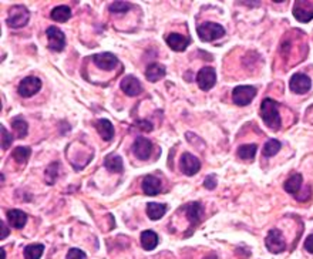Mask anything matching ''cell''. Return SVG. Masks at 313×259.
<instances>
[{"mask_svg": "<svg viewBox=\"0 0 313 259\" xmlns=\"http://www.w3.org/2000/svg\"><path fill=\"white\" fill-rule=\"evenodd\" d=\"M261 118L263 123L266 124L268 128H271L272 131L280 130L282 125V118L279 114V106L275 100L265 99L261 104Z\"/></svg>", "mask_w": 313, "mask_h": 259, "instance_id": "6da1fadb", "label": "cell"}, {"mask_svg": "<svg viewBox=\"0 0 313 259\" xmlns=\"http://www.w3.org/2000/svg\"><path fill=\"white\" fill-rule=\"evenodd\" d=\"M197 33L202 41H213L225 36V29L218 23L207 22L197 27Z\"/></svg>", "mask_w": 313, "mask_h": 259, "instance_id": "7a4b0ae2", "label": "cell"}, {"mask_svg": "<svg viewBox=\"0 0 313 259\" xmlns=\"http://www.w3.org/2000/svg\"><path fill=\"white\" fill-rule=\"evenodd\" d=\"M29 19H30V12L26 9L25 6H13L12 9L9 10L6 23L9 27L20 29V27H25L29 23Z\"/></svg>", "mask_w": 313, "mask_h": 259, "instance_id": "3957f363", "label": "cell"}, {"mask_svg": "<svg viewBox=\"0 0 313 259\" xmlns=\"http://www.w3.org/2000/svg\"><path fill=\"white\" fill-rule=\"evenodd\" d=\"M258 90L253 86H238L234 88L232 91V101L239 106V107H245L252 103V100L255 99Z\"/></svg>", "mask_w": 313, "mask_h": 259, "instance_id": "277c9868", "label": "cell"}, {"mask_svg": "<svg viewBox=\"0 0 313 259\" xmlns=\"http://www.w3.org/2000/svg\"><path fill=\"white\" fill-rule=\"evenodd\" d=\"M265 247L271 254H280L286 249L283 234L279 229H271L265 238Z\"/></svg>", "mask_w": 313, "mask_h": 259, "instance_id": "5b68a950", "label": "cell"}, {"mask_svg": "<svg viewBox=\"0 0 313 259\" xmlns=\"http://www.w3.org/2000/svg\"><path fill=\"white\" fill-rule=\"evenodd\" d=\"M41 88V80L38 77H35V75H30V77H26L20 81V84L17 87V91L22 97H32L35 94H37Z\"/></svg>", "mask_w": 313, "mask_h": 259, "instance_id": "8992f818", "label": "cell"}, {"mask_svg": "<svg viewBox=\"0 0 313 259\" xmlns=\"http://www.w3.org/2000/svg\"><path fill=\"white\" fill-rule=\"evenodd\" d=\"M293 16H295L296 20H299L302 23L311 22L313 19V1H308V0L295 1Z\"/></svg>", "mask_w": 313, "mask_h": 259, "instance_id": "52a82bcc", "label": "cell"}, {"mask_svg": "<svg viewBox=\"0 0 313 259\" xmlns=\"http://www.w3.org/2000/svg\"><path fill=\"white\" fill-rule=\"evenodd\" d=\"M312 87V81L311 77H308L306 74H293L290 77L289 81V88L295 93V94H306Z\"/></svg>", "mask_w": 313, "mask_h": 259, "instance_id": "ba28073f", "label": "cell"}, {"mask_svg": "<svg viewBox=\"0 0 313 259\" xmlns=\"http://www.w3.org/2000/svg\"><path fill=\"white\" fill-rule=\"evenodd\" d=\"M216 83V73L212 67H202L197 74V84L201 90L208 91Z\"/></svg>", "mask_w": 313, "mask_h": 259, "instance_id": "9c48e42d", "label": "cell"}, {"mask_svg": "<svg viewBox=\"0 0 313 259\" xmlns=\"http://www.w3.org/2000/svg\"><path fill=\"white\" fill-rule=\"evenodd\" d=\"M179 167H181V171L185 175L192 177L201 170V161L191 152H184L179 160Z\"/></svg>", "mask_w": 313, "mask_h": 259, "instance_id": "30bf717a", "label": "cell"}, {"mask_svg": "<svg viewBox=\"0 0 313 259\" xmlns=\"http://www.w3.org/2000/svg\"><path fill=\"white\" fill-rule=\"evenodd\" d=\"M47 38H49V49L53 51H62L66 47V36L56 26H50L47 29Z\"/></svg>", "mask_w": 313, "mask_h": 259, "instance_id": "8fae6325", "label": "cell"}, {"mask_svg": "<svg viewBox=\"0 0 313 259\" xmlns=\"http://www.w3.org/2000/svg\"><path fill=\"white\" fill-rule=\"evenodd\" d=\"M151 151H152V144L148 138L145 137H137L134 144H133V152L139 160L145 161L150 158Z\"/></svg>", "mask_w": 313, "mask_h": 259, "instance_id": "7c38bea8", "label": "cell"}, {"mask_svg": "<svg viewBox=\"0 0 313 259\" xmlns=\"http://www.w3.org/2000/svg\"><path fill=\"white\" fill-rule=\"evenodd\" d=\"M93 62L94 64L105 72H111L117 66H118V59L111 54V53H100V54H94L93 56Z\"/></svg>", "mask_w": 313, "mask_h": 259, "instance_id": "4fadbf2b", "label": "cell"}, {"mask_svg": "<svg viewBox=\"0 0 313 259\" xmlns=\"http://www.w3.org/2000/svg\"><path fill=\"white\" fill-rule=\"evenodd\" d=\"M120 87H121V90L124 91L125 94L130 96V97H136V96H138L142 91V86H141L139 80H138L137 77H134V75H127V77H124Z\"/></svg>", "mask_w": 313, "mask_h": 259, "instance_id": "5bb4252c", "label": "cell"}, {"mask_svg": "<svg viewBox=\"0 0 313 259\" xmlns=\"http://www.w3.org/2000/svg\"><path fill=\"white\" fill-rule=\"evenodd\" d=\"M142 191L145 195H158L161 191V180L154 175H147L142 181Z\"/></svg>", "mask_w": 313, "mask_h": 259, "instance_id": "9a60e30c", "label": "cell"}, {"mask_svg": "<svg viewBox=\"0 0 313 259\" xmlns=\"http://www.w3.org/2000/svg\"><path fill=\"white\" fill-rule=\"evenodd\" d=\"M184 210H185V214H187L188 221L191 222L194 226L200 223L202 214H204V208H202L200 202H189L188 205H185Z\"/></svg>", "mask_w": 313, "mask_h": 259, "instance_id": "2e32d148", "label": "cell"}, {"mask_svg": "<svg viewBox=\"0 0 313 259\" xmlns=\"http://www.w3.org/2000/svg\"><path fill=\"white\" fill-rule=\"evenodd\" d=\"M167 44L174 51H184L189 44V38L182 35H178V33H171L167 37Z\"/></svg>", "mask_w": 313, "mask_h": 259, "instance_id": "e0dca14e", "label": "cell"}, {"mask_svg": "<svg viewBox=\"0 0 313 259\" xmlns=\"http://www.w3.org/2000/svg\"><path fill=\"white\" fill-rule=\"evenodd\" d=\"M96 125V130L97 133L100 134V137L104 140V141H111L114 138V127L113 124L110 123L108 120L105 118H101L97 123L94 124Z\"/></svg>", "mask_w": 313, "mask_h": 259, "instance_id": "ac0fdd59", "label": "cell"}, {"mask_svg": "<svg viewBox=\"0 0 313 259\" xmlns=\"http://www.w3.org/2000/svg\"><path fill=\"white\" fill-rule=\"evenodd\" d=\"M7 221L16 229H22L27 222V215L22 210L7 211Z\"/></svg>", "mask_w": 313, "mask_h": 259, "instance_id": "d6986e66", "label": "cell"}, {"mask_svg": "<svg viewBox=\"0 0 313 259\" xmlns=\"http://www.w3.org/2000/svg\"><path fill=\"white\" fill-rule=\"evenodd\" d=\"M165 73H167V70H165V67H164L163 64L152 63V64H150L147 67V70H145V77H147L148 81L155 83V81L161 80L164 75H165Z\"/></svg>", "mask_w": 313, "mask_h": 259, "instance_id": "ffe728a7", "label": "cell"}, {"mask_svg": "<svg viewBox=\"0 0 313 259\" xmlns=\"http://www.w3.org/2000/svg\"><path fill=\"white\" fill-rule=\"evenodd\" d=\"M168 210V207L165 204H158V202H148L147 205V215L152 221H158L161 220L165 212Z\"/></svg>", "mask_w": 313, "mask_h": 259, "instance_id": "44dd1931", "label": "cell"}, {"mask_svg": "<svg viewBox=\"0 0 313 259\" xmlns=\"http://www.w3.org/2000/svg\"><path fill=\"white\" fill-rule=\"evenodd\" d=\"M104 165H105V168L108 170V171H111V173H123V170H124V164H123V158L120 157V155H117V154H110V155H107L105 157V160H104Z\"/></svg>", "mask_w": 313, "mask_h": 259, "instance_id": "7402d4cb", "label": "cell"}, {"mask_svg": "<svg viewBox=\"0 0 313 259\" xmlns=\"http://www.w3.org/2000/svg\"><path fill=\"white\" fill-rule=\"evenodd\" d=\"M157 245H158V235L154 231L148 229L141 234V247L145 251H152L154 248H157Z\"/></svg>", "mask_w": 313, "mask_h": 259, "instance_id": "603a6c76", "label": "cell"}, {"mask_svg": "<svg viewBox=\"0 0 313 259\" xmlns=\"http://www.w3.org/2000/svg\"><path fill=\"white\" fill-rule=\"evenodd\" d=\"M302 180H303V178H302L301 174H293V175H290V178H289L288 181L285 183V185H283L285 191H286L288 194L296 195L298 191H301Z\"/></svg>", "mask_w": 313, "mask_h": 259, "instance_id": "cb8c5ba5", "label": "cell"}, {"mask_svg": "<svg viewBox=\"0 0 313 259\" xmlns=\"http://www.w3.org/2000/svg\"><path fill=\"white\" fill-rule=\"evenodd\" d=\"M50 17L54 22H60L64 23L71 17V9L69 6H57L54 7L50 13Z\"/></svg>", "mask_w": 313, "mask_h": 259, "instance_id": "d4e9b609", "label": "cell"}, {"mask_svg": "<svg viewBox=\"0 0 313 259\" xmlns=\"http://www.w3.org/2000/svg\"><path fill=\"white\" fill-rule=\"evenodd\" d=\"M258 151L256 144H246V146H241L237 151L238 157L243 161H252L255 158V154Z\"/></svg>", "mask_w": 313, "mask_h": 259, "instance_id": "484cf974", "label": "cell"}, {"mask_svg": "<svg viewBox=\"0 0 313 259\" xmlns=\"http://www.w3.org/2000/svg\"><path fill=\"white\" fill-rule=\"evenodd\" d=\"M13 131L17 134V138H25L29 131V124L26 123L22 117H16L12 120Z\"/></svg>", "mask_w": 313, "mask_h": 259, "instance_id": "4316f807", "label": "cell"}, {"mask_svg": "<svg viewBox=\"0 0 313 259\" xmlns=\"http://www.w3.org/2000/svg\"><path fill=\"white\" fill-rule=\"evenodd\" d=\"M280 148H282L280 141H278V140H269V141L263 146V149H262L263 157H266V158L274 157V155H276V154L280 151Z\"/></svg>", "mask_w": 313, "mask_h": 259, "instance_id": "83f0119b", "label": "cell"}, {"mask_svg": "<svg viewBox=\"0 0 313 259\" xmlns=\"http://www.w3.org/2000/svg\"><path fill=\"white\" fill-rule=\"evenodd\" d=\"M43 252H44V247L41 244H33L25 248L23 255H25V259H40Z\"/></svg>", "mask_w": 313, "mask_h": 259, "instance_id": "f1b7e54d", "label": "cell"}, {"mask_svg": "<svg viewBox=\"0 0 313 259\" xmlns=\"http://www.w3.org/2000/svg\"><path fill=\"white\" fill-rule=\"evenodd\" d=\"M32 149L29 147H17L14 148V151L12 152V157L17 164H26L29 158H30Z\"/></svg>", "mask_w": 313, "mask_h": 259, "instance_id": "f546056e", "label": "cell"}, {"mask_svg": "<svg viewBox=\"0 0 313 259\" xmlns=\"http://www.w3.org/2000/svg\"><path fill=\"white\" fill-rule=\"evenodd\" d=\"M59 167H60L59 162H53V164H50V165L47 167V170H46V181H47V184H54V181L57 180Z\"/></svg>", "mask_w": 313, "mask_h": 259, "instance_id": "4dcf8cb0", "label": "cell"}, {"mask_svg": "<svg viewBox=\"0 0 313 259\" xmlns=\"http://www.w3.org/2000/svg\"><path fill=\"white\" fill-rule=\"evenodd\" d=\"M130 7H131V4L127 1H114L108 6L111 13H125L130 10Z\"/></svg>", "mask_w": 313, "mask_h": 259, "instance_id": "1f68e13d", "label": "cell"}, {"mask_svg": "<svg viewBox=\"0 0 313 259\" xmlns=\"http://www.w3.org/2000/svg\"><path fill=\"white\" fill-rule=\"evenodd\" d=\"M0 133H1V148L3 149H7V148L12 146L13 143V136L6 130V127H0Z\"/></svg>", "mask_w": 313, "mask_h": 259, "instance_id": "d6a6232c", "label": "cell"}, {"mask_svg": "<svg viewBox=\"0 0 313 259\" xmlns=\"http://www.w3.org/2000/svg\"><path fill=\"white\" fill-rule=\"evenodd\" d=\"M66 259H87V255L81 249H78V248H71L67 252V258Z\"/></svg>", "mask_w": 313, "mask_h": 259, "instance_id": "836d02e7", "label": "cell"}, {"mask_svg": "<svg viewBox=\"0 0 313 259\" xmlns=\"http://www.w3.org/2000/svg\"><path fill=\"white\" fill-rule=\"evenodd\" d=\"M216 184H218V181H216V175H215V174L208 175V177L205 178V181H204V186L208 188V189H215V188H216Z\"/></svg>", "mask_w": 313, "mask_h": 259, "instance_id": "e575fe53", "label": "cell"}, {"mask_svg": "<svg viewBox=\"0 0 313 259\" xmlns=\"http://www.w3.org/2000/svg\"><path fill=\"white\" fill-rule=\"evenodd\" d=\"M9 236V228L3 221H0V239H4Z\"/></svg>", "mask_w": 313, "mask_h": 259, "instance_id": "d590c367", "label": "cell"}, {"mask_svg": "<svg viewBox=\"0 0 313 259\" xmlns=\"http://www.w3.org/2000/svg\"><path fill=\"white\" fill-rule=\"evenodd\" d=\"M305 249H306L308 252L313 254V234L309 235V236L306 238V241H305Z\"/></svg>", "mask_w": 313, "mask_h": 259, "instance_id": "8d00e7d4", "label": "cell"}, {"mask_svg": "<svg viewBox=\"0 0 313 259\" xmlns=\"http://www.w3.org/2000/svg\"><path fill=\"white\" fill-rule=\"evenodd\" d=\"M0 258L1 259L6 258V251H4L3 248H0Z\"/></svg>", "mask_w": 313, "mask_h": 259, "instance_id": "74e56055", "label": "cell"}, {"mask_svg": "<svg viewBox=\"0 0 313 259\" xmlns=\"http://www.w3.org/2000/svg\"><path fill=\"white\" fill-rule=\"evenodd\" d=\"M205 259H216V255H215V254H212L211 257H207V258H205Z\"/></svg>", "mask_w": 313, "mask_h": 259, "instance_id": "f35d334b", "label": "cell"}]
</instances>
